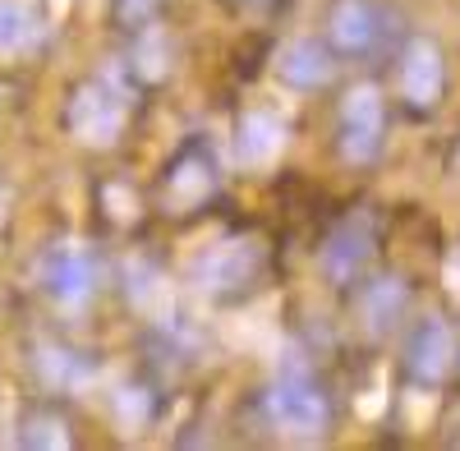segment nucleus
Listing matches in <instances>:
<instances>
[{"label": "nucleus", "instance_id": "nucleus-1", "mask_svg": "<svg viewBox=\"0 0 460 451\" xmlns=\"http://www.w3.org/2000/svg\"><path fill=\"white\" fill-rule=\"evenodd\" d=\"M267 415H272V424L286 433V438H323L327 433V396L318 392L314 378H304V373H286V378L272 383V392H267Z\"/></svg>", "mask_w": 460, "mask_h": 451}, {"label": "nucleus", "instance_id": "nucleus-2", "mask_svg": "<svg viewBox=\"0 0 460 451\" xmlns=\"http://www.w3.org/2000/svg\"><path fill=\"white\" fill-rule=\"evenodd\" d=\"M125 111H129L125 88H115L111 79H97V84L74 93V102H69V129H74V138H79V143L111 147L115 138H120Z\"/></svg>", "mask_w": 460, "mask_h": 451}, {"label": "nucleus", "instance_id": "nucleus-3", "mask_svg": "<svg viewBox=\"0 0 460 451\" xmlns=\"http://www.w3.org/2000/svg\"><path fill=\"white\" fill-rule=\"evenodd\" d=\"M382 129H387V111H382V93L373 84H359L341 102V153L345 162L368 166L382 147Z\"/></svg>", "mask_w": 460, "mask_h": 451}, {"label": "nucleus", "instance_id": "nucleus-4", "mask_svg": "<svg viewBox=\"0 0 460 451\" xmlns=\"http://www.w3.org/2000/svg\"><path fill=\"white\" fill-rule=\"evenodd\" d=\"M332 42L345 56H377L392 42V14L377 5V0H336V10L327 19Z\"/></svg>", "mask_w": 460, "mask_h": 451}, {"label": "nucleus", "instance_id": "nucleus-5", "mask_svg": "<svg viewBox=\"0 0 460 451\" xmlns=\"http://www.w3.org/2000/svg\"><path fill=\"white\" fill-rule=\"evenodd\" d=\"M373 244H377V231H373V217L368 212H355V217H345L336 231H332V240H327V249H323V272L336 281V286H345V281H355L359 272H364V262L373 258Z\"/></svg>", "mask_w": 460, "mask_h": 451}, {"label": "nucleus", "instance_id": "nucleus-6", "mask_svg": "<svg viewBox=\"0 0 460 451\" xmlns=\"http://www.w3.org/2000/svg\"><path fill=\"white\" fill-rule=\"evenodd\" d=\"M447 88V65H442V51L429 42V37H419V42H410L405 60H401V93L410 106L419 111H433L438 97Z\"/></svg>", "mask_w": 460, "mask_h": 451}, {"label": "nucleus", "instance_id": "nucleus-7", "mask_svg": "<svg viewBox=\"0 0 460 451\" xmlns=\"http://www.w3.org/2000/svg\"><path fill=\"white\" fill-rule=\"evenodd\" d=\"M42 281L60 305H79V299H88V290L97 281V268H93L84 244H56L42 262Z\"/></svg>", "mask_w": 460, "mask_h": 451}, {"label": "nucleus", "instance_id": "nucleus-8", "mask_svg": "<svg viewBox=\"0 0 460 451\" xmlns=\"http://www.w3.org/2000/svg\"><path fill=\"white\" fill-rule=\"evenodd\" d=\"M451 355H456V336L442 318H424L410 336V350H405V364L419 383H442L451 373Z\"/></svg>", "mask_w": 460, "mask_h": 451}, {"label": "nucleus", "instance_id": "nucleus-9", "mask_svg": "<svg viewBox=\"0 0 460 451\" xmlns=\"http://www.w3.org/2000/svg\"><path fill=\"white\" fill-rule=\"evenodd\" d=\"M277 74L290 88H323L332 79V51L314 37H290L277 51Z\"/></svg>", "mask_w": 460, "mask_h": 451}, {"label": "nucleus", "instance_id": "nucleus-10", "mask_svg": "<svg viewBox=\"0 0 460 451\" xmlns=\"http://www.w3.org/2000/svg\"><path fill=\"white\" fill-rule=\"evenodd\" d=\"M253 272H258V249L249 240H230V244L212 249L199 268L208 290H244L253 281Z\"/></svg>", "mask_w": 460, "mask_h": 451}, {"label": "nucleus", "instance_id": "nucleus-11", "mask_svg": "<svg viewBox=\"0 0 460 451\" xmlns=\"http://www.w3.org/2000/svg\"><path fill=\"white\" fill-rule=\"evenodd\" d=\"M286 147V120L272 116V111H253V116L240 120V134H235V157L244 166H267L277 162V153Z\"/></svg>", "mask_w": 460, "mask_h": 451}, {"label": "nucleus", "instance_id": "nucleus-12", "mask_svg": "<svg viewBox=\"0 0 460 451\" xmlns=\"http://www.w3.org/2000/svg\"><path fill=\"white\" fill-rule=\"evenodd\" d=\"M212 162L203 157V153H184L171 171H166V203H171V212H189V208H199L208 194H212Z\"/></svg>", "mask_w": 460, "mask_h": 451}, {"label": "nucleus", "instance_id": "nucleus-13", "mask_svg": "<svg viewBox=\"0 0 460 451\" xmlns=\"http://www.w3.org/2000/svg\"><path fill=\"white\" fill-rule=\"evenodd\" d=\"M401 309H405V286L401 281H377L373 290H368V305H364V314H368V327L373 332H392L396 327V318H401Z\"/></svg>", "mask_w": 460, "mask_h": 451}, {"label": "nucleus", "instance_id": "nucleus-14", "mask_svg": "<svg viewBox=\"0 0 460 451\" xmlns=\"http://www.w3.org/2000/svg\"><path fill=\"white\" fill-rule=\"evenodd\" d=\"M32 32H37V28H32V14L19 10V5H10V0H0V51L28 47Z\"/></svg>", "mask_w": 460, "mask_h": 451}, {"label": "nucleus", "instance_id": "nucleus-15", "mask_svg": "<svg viewBox=\"0 0 460 451\" xmlns=\"http://www.w3.org/2000/svg\"><path fill=\"white\" fill-rule=\"evenodd\" d=\"M157 5H162V0H120V14H125L129 23H143V19L157 14Z\"/></svg>", "mask_w": 460, "mask_h": 451}, {"label": "nucleus", "instance_id": "nucleus-16", "mask_svg": "<svg viewBox=\"0 0 460 451\" xmlns=\"http://www.w3.org/2000/svg\"><path fill=\"white\" fill-rule=\"evenodd\" d=\"M5 203H10V199H5V190H0V221H5Z\"/></svg>", "mask_w": 460, "mask_h": 451}, {"label": "nucleus", "instance_id": "nucleus-17", "mask_svg": "<svg viewBox=\"0 0 460 451\" xmlns=\"http://www.w3.org/2000/svg\"><path fill=\"white\" fill-rule=\"evenodd\" d=\"M456 166H460V157H456Z\"/></svg>", "mask_w": 460, "mask_h": 451}]
</instances>
